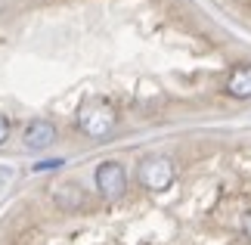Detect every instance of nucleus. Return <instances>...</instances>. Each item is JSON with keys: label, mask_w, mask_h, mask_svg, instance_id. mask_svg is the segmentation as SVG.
Instances as JSON below:
<instances>
[{"label": "nucleus", "mask_w": 251, "mask_h": 245, "mask_svg": "<svg viewBox=\"0 0 251 245\" xmlns=\"http://www.w3.org/2000/svg\"><path fill=\"white\" fill-rule=\"evenodd\" d=\"M6 134H9V124H6L3 118H0V143H3V140H6Z\"/></svg>", "instance_id": "423d86ee"}, {"label": "nucleus", "mask_w": 251, "mask_h": 245, "mask_svg": "<svg viewBox=\"0 0 251 245\" xmlns=\"http://www.w3.org/2000/svg\"><path fill=\"white\" fill-rule=\"evenodd\" d=\"M226 93L236 100H248L251 96V65H236L226 78Z\"/></svg>", "instance_id": "20e7f679"}, {"label": "nucleus", "mask_w": 251, "mask_h": 245, "mask_svg": "<svg viewBox=\"0 0 251 245\" xmlns=\"http://www.w3.org/2000/svg\"><path fill=\"white\" fill-rule=\"evenodd\" d=\"M53 140H56V127L50 121H31L25 127V146H31V149H44Z\"/></svg>", "instance_id": "39448f33"}, {"label": "nucleus", "mask_w": 251, "mask_h": 245, "mask_svg": "<svg viewBox=\"0 0 251 245\" xmlns=\"http://www.w3.org/2000/svg\"><path fill=\"white\" fill-rule=\"evenodd\" d=\"M127 186V177H124V168L118 162H105L96 171V190H100L102 199H118Z\"/></svg>", "instance_id": "7ed1b4c3"}, {"label": "nucleus", "mask_w": 251, "mask_h": 245, "mask_svg": "<svg viewBox=\"0 0 251 245\" xmlns=\"http://www.w3.org/2000/svg\"><path fill=\"white\" fill-rule=\"evenodd\" d=\"M137 177L146 190H168L171 180H174V164L168 159H161V155H155V159H146L140 164Z\"/></svg>", "instance_id": "f03ea898"}, {"label": "nucleus", "mask_w": 251, "mask_h": 245, "mask_svg": "<svg viewBox=\"0 0 251 245\" xmlns=\"http://www.w3.org/2000/svg\"><path fill=\"white\" fill-rule=\"evenodd\" d=\"M245 233H248V236H251V214H248V218H245Z\"/></svg>", "instance_id": "0eeeda50"}, {"label": "nucleus", "mask_w": 251, "mask_h": 245, "mask_svg": "<svg viewBox=\"0 0 251 245\" xmlns=\"http://www.w3.org/2000/svg\"><path fill=\"white\" fill-rule=\"evenodd\" d=\"M78 124H81V131L90 134V136H105L115 127V112L102 103H93V106H87V109H81Z\"/></svg>", "instance_id": "f257e3e1"}]
</instances>
